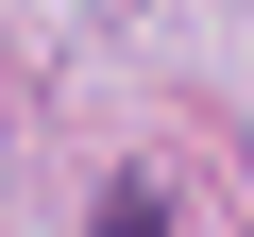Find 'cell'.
Masks as SVG:
<instances>
[{"mask_svg": "<svg viewBox=\"0 0 254 237\" xmlns=\"http://www.w3.org/2000/svg\"><path fill=\"white\" fill-rule=\"evenodd\" d=\"M85 237H187V220H170V186H153V170H119V186H102V220H85Z\"/></svg>", "mask_w": 254, "mask_h": 237, "instance_id": "1", "label": "cell"}]
</instances>
